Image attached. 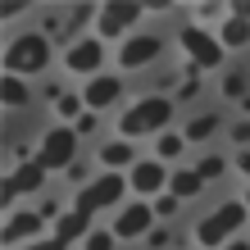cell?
<instances>
[{"mask_svg": "<svg viewBox=\"0 0 250 250\" xmlns=\"http://www.w3.org/2000/svg\"><path fill=\"white\" fill-rule=\"evenodd\" d=\"M50 60V46H46V37L41 32H23L14 46L5 50V73H14V78H23V73H37V68H46Z\"/></svg>", "mask_w": 250, "mask_h": 250, "instance_id": "cell-1", "label": "cell"}, {"mask_svg": "<svg viewBox=\"0 0 250 250\" xmlns=\"http://www.w3.org/2000/svg\"><path fill=\"white\" fill-rule=\"evenodd\" d=\"M173 119V100H164V96H150V100H141V105H132L127 114H123V137H141V132H155V127H164Z\"/></svg>", "mask_w": 250, "mask_h": 250, "instance_id": "cell-2", "label": "cell"}, {"mask_svg": "<svg viewBox=\"0 0 250 250\" xmlns=\"http://www.w3.org/2000/svg\"><path fill=\"white\" fill-rule=\"evenodd\" d=\"M241 223H246V205H241V200H228L218 214H209V218L196 228V237H200V246H218V241H228Z\"/></svg>", "mask_w": 250, "mask_h": 250, "instance_id": "cell-3", "label": "cell"}, {"mask_svg": "<svg viewBox=\"0 0 250 250\" xmlns=\"http://www.w3.org/2000/svg\"><path fill=\"white\" fill-rule=\"evenodd\" d=\"M73 155H78V137H73V127H55V132H46V141H41L37 164L41 168H68Z\"/></svg>", "mask_w": 250, "mask_h": 250, "instance_id": "cell-4", "label": "cell"}, {"mask_svg": "<svg viewBox=\"0 0 250 250\" xmlns=\"http://www.w3.org/2000/svg\"><path fill=\"white\" fill-rule=\"evenodd\" d=\"M182 46H187L191 60H196V68H218V60H223V46H218V37L200 32V27H182Z\"/></svg>", "mask_w": 250, "mask_h": 250, "instance_id": "cell-5", "label": "cell"}, {"mask_svg": "<svg viewBox=\"0 0 250 250\" xmlns=\"http://www.w3.org/2000/svg\"><path fill=\"white\" fill-rule=\"evenodd\" d=\"M123 196V178H114V173H105V178H96L91 187H82V196L73 209H86V214H96V209H105V205H114Z\"/></svg>", "mask_w": 250, "mask_h": 250, "instance_id": "cell-6", "label": "cell"}, {"mask_svg": "<svg viewBox=\"0 0 250 250\" xmlns=\"http://www.w3.org/2000/svg\"><path fill=\"white\" fill-rule=\"evenodd\" d=\"M137 19H141V5H132V0L105 5V9H100V32H105V37H119V32H127Z\"/></svg>", "mask_w": 250, "mask_h": 250, "instance_id": "cell-7", "label": "cell"}, {"mask_svg": "<svg viewBox=\"0 0 250 250\" xmlns=\"http://www.w3.org/2000/svg\"><path fill=\"white\" fill-rule=\"evenodd\" d=\"M64 64H68V73H96L100 64H105V46L91 37V41H78L68 55H64Z\"/></svg>", "mask_w": 250, "mask_h": 250, "instance_id": "cell-8", "label": "cell"}, {"mask_svg": "<svg viewBox=\"0 0 250 250\" xmlns=\"http://www.w3.org/2000/svg\"><path fill=\"white\" fill-rule=\"evenodd\" d=\"M41 182H46V168H41V164H37V159H32V164H23V168H19V173H14V178H9L5 187H0V200H5V205H9L14 196H23V191H37Z\"/></svg>", "mask_w": 250, "mask_h": 250, "instance_id": "cell-9", "label": "cell"}, {"mask_svg": "<svg viewBox=\"0 0 250 250\" xmlns=\"http://www.w3.org/2000/svg\"><path fill=\"white\" fill-rule=\"evenodd\" d=\"M150 223H155V209H150V205H132V209L119 214L114 237H141V232H150Z\"/></svg>", "mask_w": 250, "mask_h": 250, "instance_id": "cell-10", "label": "cell"}, {"mask_svg": "<svg viewBox=\"0 0 250 250\" xmlns=\"http://www.w3.org/2000/svg\"><path fill=\"white\" fill-rule=\"evenodd\" d=\"M37 232H41V214H14L5 218V246H19V241H37Z\"/></svg>", "mask_w": 250, "mask_h": 250, "instance_id": "cell-11", "label": "cell"}, {"mask_svg": "<svg viewBox=\"0 0 250 250\" xmlns=\"http://www.w3.org/2000/svg\"><path fill=\"white\" fill-rule=\"evenodd\" d=\"M155 55H159V37H141V32H137V37L123 46L119 64H123V68H137V64H150Z\"/></svg>", "mask_w": 250, "mask_h": 250, "instance_id": "cell-12", "label": "cell"}, {"mask_svg": "<svg viewBox=\"0 0 250 250\" xmlns=\"http://www.w3.org/2000/svg\"><path fill=\"white\" fill-rule=\"evenodd\" d=\"M82 100L91 109L114 105V100H119V78H91V82H86V91H82Z\"/></svg>", "mask_w": 250, "mask_h": 250, "instance_id": "cell-13", "label": "cell"}, {"mask_svg": "<svg viewBox=\"0 0 250 250\" xmlns=\"http://www.w3.org/2000/svg\"><path fill=\"white\" fill-rule=\"evenodd\" d=\"M86 228H91V214H86V209H73V214H60V223H55V237L68 246V241L86 237Z\"/></svg>", "mask_w": 250, "mask_h": 250, "instance_id": "cell-14", "label": "cell"}, {"mask_svg": "<svg viewBox=\"0 0 250 250\" xmlns=\"http://www.w3.org/2000/svg\"><path fill=\"white\" fill-rule=\"evenodd\" d=\"M132 187H137L141 196L159 191V187H164V168H159V164H137V168H132Z\"/></svg>", "mask_w": 250, "mask_h": 250, "instance_id": "cell-15", "label": "cell"}, {"mask_svg": "<svg viewBox=\"0 0 250 250\" xmlns=\"http://www.w3.org/2000/svg\"><path fill=\"white\" fill-rule=\"evenodd\" d=\"M200 187H205V178H200L196 168H182V173H173V178H168V191H173V200H178V196H196Z\"/></svg>", "mask_w": 250, "mask_h": 250, "instance_id": "cell-16", "label": "cell"}, {"mask_svg": "<svg viewBox=\"0 0 250 250\" xmlns=\"http://www.w3.org/2000/svg\"><path fill=\"white\" fill-rule=\"evenodd\" d=\"M246 41H250V23L228 19L223 27H218V46H246Z\"/></svg>", "mask_w": 250, "mask_h": 250, "instance_id": "cell-17", "label": "cell"}, {"mask_svg": "<svg viewBox=\"0 0 250 250\" xmlns=\"http://www.w3.org/2000/svg\"><path fill=\"white\" fill-rule=\"evenodd\" d=\"M100 159H105V168H123V164H132V146H127V141L100 146Z\"/></svg>", "mask_w": 250, "mask_h": 250, "instance_id": "cell-18", "label": "cell"}, {"mask_svg": "<svg viewBox=\"0 0 250 250\" xmlns=\"http://www.w3.org/2000/svg\"><path fill=\"white\" fill-rule=\"evenodd\" d=\"M0 96H5V105H23V100H27V86H23V78L5 73V82H0Z\"/></svg>", "mask_w": 250, "mask_h": 250, "instance_id": "cell-19", "label": "cell"}, {"mask_svg": "<svg viewBox=\"0 0 250 250\" xmlns=\"http://www.w3.org/2000/svg\"><path fill=\"white\" fill-rule=\"evenodd\" d=\"M214 127H218V119H196V123L187 127V141H200V137H209Z\"/></svg>", "mask_w": 250, "mask_h": 250, "instance_id": "cell-20", "label": "cell"}, {"mask_svg": "<svg viewBox=\"0 0 250 250\" xmlns=\"http://www.w3.org/2000/svg\"><path fill=\"white\" fill-rule=\"evenodd\" d=\"M196 173H200L205 182H209V178H218V173H223V159H218V155H209V159H200V164H196Z\"/></svg>", "mask_w": 250, "mask_h": 250, "instance_id": "cell-21", "label": "cell"}, {"mask_svg": "<svg viewBox=\"0 0 250 250\" xmlns=\"http://www.w3.org/2000/svg\"><path fill=\"white\" fill-rule=\"evenodd\" d=\"M82 105H86L82 96H60V105H55V109H60L64 119H78V109H82Z\"/></svg>", "mask_w": 250, "mask_h": 250, "instance_id": "cell-22", "label": "cell"}, {"mask_svg": "<svg viewBox=\"0 0 250 250\" xmlns=\"http://www.w3.org/2000/svg\"><path fill=\"white\" fill-rule=\"evenodd\" d=\"M86 250H114V232H86Z\"/></svg>", "mask_w": 250, "mask_h": 250, "instance_id": "cell-23", "label": "cell"}, {"mask_svg": "<svg viewBox=\"0 0 250 250\" xmlns=\"http://www.w3.org/2000/svg\"><path fill=\"white\" fill-rule=\"evenodd\" d=\"M182 146H187L182 137H164V141H159V155H164V159H173V155L182 150Z\"/></svg>", "mask_w": 250, "mask_h": 250, "instance_id": "cell-24", "label": "cell"}, {"mask_svg": "<svg viewBox=\"0 0 250 250\" xmlns=\"http://www.w3.org/2000/svg\"><path fill=\"white\" fill-rule=\"evenodd\" d=\"M27 250H64L60 237H37V241H27Z\"/></svg>", "mask_w": 250, "mask_h": 250, "instance_id": "cell-25", "label": "cell"}, {"mask_svg": "<svg viewBox=\"0 0 250 250\" xmlns=\"http://www.w3.org/2000/svg\"><path fill=\"white\" fill-rule=\"evenodd\" d=\"M237 168H241L246 178H250V150H241V155H237Z\"/></svg>", "mask_w": 250, "mask_h": 250, "instance_id": "cell-26", "label": "cell"}, {"mask_svg": "<svg viewBox=\"0 0 250 250\" xmlns=\"http://www.w3.org/2000/svg\"><path fill=\"white\" fill-rule=\"evenodd\" d=\"M237 19H241V23H250V0H241V5H237Z\"/></svg>", "mask_w": 250, "mask_h": 250, "instance_id": "cell-27", "label": "cell"}, {"mask_svg": "<svg viewBox=\"0 0 250 250\" xmlns=\"http://www.w3.org/2000/svg\"><path fill=\"white\" fill-rule=\"evenodd\" d=\"M228 250H250V246H246V241H232V246H228Z\"/></svg>", "mask_w": 250, "mask_h": 250, "instance_id": "cell-28", "label": "cell"}, {"mask_svg": "<svg viewBox=\"0 0 250 250\" xmlns=\"http://www.w3.org/2000/svg\"><path fill=\"white\" fill-rule=\"evenodd\" d=\"M246 205H250V196H246Z\"/></svg>", "mask_w": 250, "mask_h": 250, "instance_id": "cell-29", "label": "cell"}]
</instances>
